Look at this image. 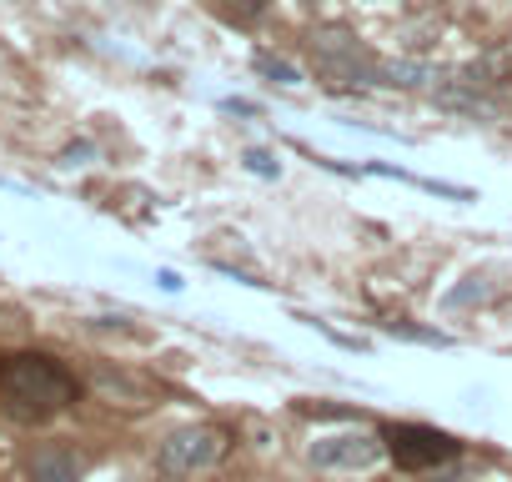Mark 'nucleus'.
Wrapping results in <instances>:
<instances>
[{"instance_id": "ddd939ff", "label": "nucleus", "mask_w": 512, "mask_h": 482, "mask_svg": "<svg viewBox=\"0 0 512 482\" xmlns=\"http://www.w3.org/2000/svg\"><path fill=\"white\" fill-rule=\"evenodd\" d=\"M221 106H226V111H236V116H256V106H251V101H221Z\"/></svg>"}, {"instance_id": "9d476101", "label": "nucleus", "mask_w": 512, "mask_h": 482, "mask_svg": "<svg viewBox=\"0 0 512 482\" xmlns=\"http://www.w3.org/2000/svg\"><path fill=\"white\" fill-rule=\"evenodd\" d=\"M256 71L272 76V81H282V86H297V71H292L287 61H277V56H256Z\"/></svg>"}, {"instance_id": "6e6552de", "label": "nucleus", "mask_w": 512, "mask_h": 482, "mask_svg": "<svg viewBox=\"0 0 512 482\" xmlns=\"http://www.w3.org/2000/svg\"><path fill=\"white\" fill-rule=\"evenodd\" d=\"M241 166H246L251 176H262V181H277V176H282V161H277L272 151H246Z\"/></svg>"}, {"instance_id": "1a4fd4ad", "label": "nucleus", "mask_w": 512, "mask_h": 482, "mask_svg": "<svg viewBox=\"0 0 512 482\" xmlns=\"http://www.w3.org/2000/svg\"><path fill=\"white\" fill-rule=\"evenodd\" d=\"M221 11H226L236 26H251L256 16H262V0H221Z\"/></svg>"}, {"instance_id": "7ed1b4c3", "label": "nucleus", "mask_w": 512, "mask_h": 482, "mask_svg": "<svg viewBox=\"0 0 512 482\" xmlns=\"http://www.w3.org/2000/svg\"><path fill=\"white\" fill-rule=\"evenodd\" d=\"M312 56H317V66H322V76L327 81H377V61L357 46V36L352 31H342V26H322L317 36H312Z\"/></svg>"}, {"instance_id": "20e7f679", "label": "nucleus", "mask_w": 512, "mask_h": 482, "mask_svg": "<svg viewBox=\"0 0 512 482\" xmlns=\"http://www.w3.org/2000/svg\"><path fill=\"white\" fill-rule=\"evenodd\" d=\"M221 452H226V432H216V427H181V432H171L161 442V467L176 472V477H196L211 462H221Z\"/></svg>"}, {"instance_id": "f257e3e1", "label": "nucleus", "mask_w": 512, "mask_h": 482, "mask_svg": "<svg viewBox=\"0 0 512 482\" xmlns=\"http://www.w3.org/2000/svg\"><path fill=\"white\" fill-rule=\"evenodd\" d=\"M0 397L21 417H51V412H66L81 397V387L61 362L41 352H16V357H0Z\"/></svg>"}, {"instance_id": "f03ea898", "label": "nucleus", "mask_w": 512, "mask_h": 482, "mask_svg": "<svg viewBox=\"0 0 512 482\" xmlns=\"http://www.w3.org/2000/svg\"><path fill=\"white\" fill-rule=\"evenodd\" d=\"M382 442H387L392 462L407 467V472H427V467H442V462L457 457V442L437 427H422V422H397V427L382 432Z\"/></svg>"}, {"instance_id": "39448f33", "label": "nucleus", "mask_w": 512, "mask_h": 482, "mask_svg": "<svg viewBox=\"0 0 512 482\" xmlns=\"http://www.w3.org/2000/svg\"><path fill=\"white\" fill-rule=\"evenodd\" d=\"M382 437H372V432H332V437H317L312 442V462L317 467H327V472H357V467H372L377 457H382Z\"/></svg>"}, {"instance_id": "0eeeda50", "label": "nucleus", "mask_w": 512, "mask_h": 482, "mask_svg": "<svg viewBox=\"0 0 512 482\" xmlns=\"http://www.w3.org/2000/svg\"><path fill=\"white\" fill-rule=\"evenodd\" d=\"M31 482H76V457L61 452V447L36 452V462H31Z\"/></svg>"}, {"instance_id": "423d86ee", "label": "nucleus", "mask_w": 512, "mask_h": 482, "mask_svg": "<svg viewBox=\"0 0 512 482\" xmlns=\"http://www.w3.org/2000/svg\"><path fill=\"white\" fill-rule=\"evenodd\" d=\"M377 81H382V86H402V91H412V86L437 81V71L422 66V61H377Z\"/></svg>"}, {"instance_id": "f8f14e48", "label": "nucleus", "mask_w": 512, "mask_h": 482, "mask_svg": "<svg viewBox=\"0 0 512 482\" xmlns=\"http://www.w3.org/2000/svg\"><path fill=\"white\" fill-rule=\"evenodd\" d=\"M487 287H482V277H467V287H457L452 292V307H462V302H472V297H482Z\"/></svg>"}, {"instance_id": "9b49d317", "label": "nucleus", "mask_w": 512, "mask_h": 482, "mask_svg": "<svg viewBox=\"0 0 512 482\" xmlns=\"http://www.w3.org/2000/svg\"><path fill=\"white\" fill-rule=\"evenodd\" d=\"M86 161H91V146H86V141H76V146L61 151V166H66V171H71V166H86Z\"/></svg>"}]
</instances>
